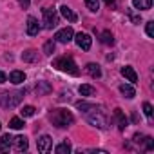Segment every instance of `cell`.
Masks as SVG:
<instances>
[{"instance_id": "cell-1", "label": "cell", "mask_w": 154, "mask_h": 154, "mask_svg": "<svg viewBox=\"0 0 154 154\" xmlns=\"http://www.w3.org/2000/svg\"><path fill=\"white\" fill-rule=\"evenodd\" d=\"M76 107L85 112L87 122L93 123L94 127L103 129V131L109 127V122H107V116L103 112V107H98V105H93V103H85V102H78V103H76Z\"/></svg>"}, {"instance_id": "cell-2", "label": "cell", "mask_w": 154, "mask_h": 154, "mask_svg": "<svg viewBox=\"0 0 154 154\" xmlns=\"http://www.w3.org/2000/svg\"><path fill=\"white\" fill-rule=\"evenodd\" d=\"M49 120L54 127H69V125L74 123V116L67 109H54L49 114Z\"/></svg>"}, {"instance_id": "cell-3", "label": "cell", "mask_w": 154, "mask_h": 154, "mask_svg": "<svg viewBox=\"0 0 154 154\" xmlns=\"http://www.w3.org/2000/svg\"><path fill=\"white\" fill-rule=\"evenodd\" d=\"M53 67H56L58 71L69 72V74H72V76L78 74V67H76V63H74V60H72L71 56H60V58H56V60L53 62Z\"/></svg>"}, {"instance_id": "cell-4", "label": "cell", "mask_w": 154, "mask_h": 154, "mask_svg": "<svg viewBox=\"0 0 154 154\" xmlns=\"http://www.w3.org/2000/svg\"><path fill=\"white\" fill-rule=\"evenodd\" d=\"M42 15H44V27L45 29H53L58 24V15H56V11L53 8H45L42 11Z\"/></svg>"}, {"instance_id": "cell-5", "label": "cell", "mask_w": 154, "mask_h": 154, "mask_svg": "<svg viewBox=\"0 0 154 154\" xmlns=\"http://www.w3.org/2000/svg\"><path fill=\"white\" fill-rule=\"evenodd\" d=\"M22 96H24V93H6L0 96V103L4 107H15V105H18Z\"/></svg>"}, {"instance_id": "cell-6", "label": "cell", "mask_w": 154, "mask_h": 154, "mask_svg": "<svg viewBox=\"0 0 154 154\" xmlns=\"http://www.w3.org/2000/svg\"><path fill=\"white\" fill-rule=\"evenodd\" d=\"M74 40H76V45H78L80 49H84V51H89L91 45H93V38L89 35H85V33H78Z\"/></svg>"}, {"instance_id": "cell-7", "label": "cell", "mask_w": 154, "mask_h": 154, "mask_svg": "<svg viewBox=\"0 0 154 154\" xmlns=\"http://www.w3.org/2000/svg\"><path fill=\"white\" fill-rule=\"evenodd\" d=\"M72 36H74V31H72L71 27H63V29L56 31V35H54V38H56L58 42H62V44H69V42L72 40Z\"/></svg>"}, {"instance_id": "cell-8", "label": "cell", "mask_w": 154, "mask_h": 154, "mask_svg": "<svg viewBox=\"0 0 154 154\" xmlns=\"http://www.w3.org/2000/svg\"><path fill=\"white\" fill-rule=\"evenodd\" d=\"M36 147H38V150L40 152H49L51 149H53V140H51V136H47V134H44V136H40L38 140H36Z\"/></svg>"}, {"instance_id": "cell-9", "label": "cell", "mask_w": 154, "mask_h": 154, "mask_svg": "<svg viewBox=\"0 0 154 154\" xmlns=\"http://www.w3.org/2000/svg\"><path fill=\"white\" fill-rule=\"evenodd\" d=\"M26 31H27L29 36H36V35H38V31H40V24H38V20H36L35 17H29V18H27Z\"/></svg>"}, {"instance_id": "cell-10", "label": "cell", "mask_w": 154, "mask_h": 154, "mask_svg": "<svg viewBox=\"0 0 154 154\" xmlns=\"http://www.w3.org/2000/svg\"><path fill=\"white\" fill-rule=\"evenodd\" d=\"M27 147H29V143H27V138H26V136H17V138H13V149H15L17 152H24V150H27Z\"/></svg>"}, {"instance_id": "cell-11", "label": "cell", "mask_w": 154, "mask_h": 154, "mask_svg": "<svg viewBox=\"0 0 154 154\" xmlns=\"http://www.w3.org/2000/svg\"><path fill=\"white\" fill-rule=\"evenodd\" d=\"M13 149V136L11 134H6L0 140V152H9Z\"/></svg>"}, {"instance_id": "cell-12", "label": "cell", "mask_w": 154, "mask_h": 154, "mask_svg": "<svg viewBox=\"0 0 154 154\" xmlns=\"http://www.w3.org/2000/svg\"><path fill=\"white\" fill-rule=\"evenodd\" d=\"M122 74L125 76V78H127L131 84H136V82H138V74H136V71H134L132 67H129V65L122 67Z\"/></svg>"}, {"instance_id": "cell-13", "label": "cell", "mask_w": 154, "mask_h": 154, "mask_svg": "<svg viewBox=\"0 0 154 154\" xmlns=\"http://www.w3.org/2000/svg\"><path fill=\"white\" fill-rule=\"evenodd\" d=\"M114 116H116V120H118V127L123 131V129L129 125V120H127V116L123 114V111H122V109H114Z\"/></svg>"}, {"instance_id": "cell-14", "label": "cell", "mask_w": 154, "mask_h": 154, "mask_svg": "<svg viewBox=\"0 0 154 154\" xmlns=\"http://www.w3.org/2000/svg\"><path fill=\"white\" fill-rule=\"evenodd\" d=\"M9 82L15 84V85H18V84H22V82H26V74H24L22 71H13V72L9 74Z\"/></svg>"}, {"instance_id": "cell-15", "label": "cell", "mask_w": 154, "mask_h": 154, "mask_svg": "<svg viewBox=\"0 0 154 154\" xmlns=\"http://www.w3.org/2000/svg\"><path fill=\"white\" fill-rule=\"evenodd\" d=\"M60 13H62V17L67 18L69 22H76V20H78V17H76V15L72 13V9L67 8V6H62V8H60Z\"/></svg>"}, {"instance_id": "cell-16", "label": "cell", "mask_w": 154, "mask_h": 154, "mask_svg": "<svg viewBox=\"0 0 154 154\" xmlns=\"http://www.w3.org/2000/svg\"><path fill=\"white\" fill-rule=\"evenodd\" d=\"M85 71L93 76V78H100V76H102V69H100V65H98V63H87Z\"/></svg>"}, {"instance_id": "cell-17", "label": "cell", "mask_w": 154, "mask_h": 154, "mask_svg": "<svg viewBox=\"0 0 154 154\" xmlns=\"http://www.w3.org/2000/svg\"><path fill=\"white\" fill-rule=\"evenodd\" d=\"M132 6H134L136 9H143V11H147V9L152 8V0H132Z\"/></svg>"}, {"instance_id": "cell-18", "label": "cell", "mask_w": 154, "mask_h": 154, "mask_svg": "<svg viewBox=\"0 0 154 154\" xmlns=\"http://www.w3.org/2000/svg\"><path fill=\"white\" fill-rule=\"evenodd\" d=\"M120 91H122V94L125 96V98H134V94H136V91H134V87L132 85H129V84H123V85H120Z\"/></svg>"}, {"instance_id": "cell-19", "label": "cell", "mask_w": 154, "mask_h": 154, "mask_svg": "<svg viewBox=\"0 0 154 154\" xmlns=\"http://www.w3.org/2000/svg\"><path fill=\"white\" fill-rule=\"evenodd\" d=\"M22 60H24V62H36V60H38V53H36L35 49H29V51L22 53Z\"/></svg>"}, {"instance_id": "cell-20", "label": "cell", "mask_w": 154, "mask_h": 154, "mask_svg": "<svg viewBox=\"0 0 154 154\" xmlns=\"http://www.w3.org/2000/svg\"><path fill=\"white\" fill-rule=\"evenodd\" d=\"M53 91V87L47 84V82H38L36 84V93H38V96L40 94H47V93H51Z\"/></svg>"}, {"instance_id": "cell-21", "label": "cell", "mask_w": 154, "mask_h": 154, "mask_svg": "<svg viewBox=\"0 0 154 154\" xmlns=\"http://www.w3.org/2000/svg\"><path fill=\"white\" fill-rule=\"evenodd\" d=\"M54 150H56L58 154H69V152H71V143L65 140V141H62L60 145H56V149H54Z\"/></svg>"}, {"instance_id": "cell-22", "label": "cell", "mask_w": 154, "mask_h": 154, "mask_svg": "<svg viewBox=\"0 0 154 154\" xmlns=\"http://www.w3.org/2000/svg\"><path fill=\"white\" fill-rule=\"evenodd\" d=\"M78 91H80V94H82V96H93V94L96 93V91H94V87H93V85H87V84L80 85V89H78Z\"/></svg>"}, {"instance_id": "cell-23", "label": "cell", "mask_w": 154, "mask_h": 154, "mask_svg": "<svg viewBox=\"0 0 154 154\" xmlns=\"http://www.w3.org/2000/svg\"><path fill=\"white\" fill-rule=\"evenodd\" d=\"M85 6L93 13H98V9H100V2H98V0H85Z\"/></svg>"}, {"instance_id": "cell-24", "label": "cell", "mask_w": 154, "mask_h": 154, "mask_svg": "<svg viewBox=\"0 0 154 154\" xmlns=\"http://www.w3.org/2000/svg\"><path fill=\"white\" fill-rule=\"evenodd\" d=\"M53 53H54V42H53V40H49V42H45V44H44V54L51 56Z\"/></svg>"}, {"instance_id": "cell-25", "label": "cell", "mask_w": 154, "mask_h": 154, "mask_svg": "<svg viewBox=\"0 0 154 154\" xmlns=\"http://www.w3.org/2000/svg\"><path fill=\"white\" fill-rule=\"evenodd\" d=\"M9 127L15 129V131H18V129L24 127V122H22L20 118H11V120H9Z\"/></svg>"}, {"instance_id": "cell-26", "label": "cell", "mask_w": 154, "mask_h": 154, "mask_svg": "<svg viewBox=\"0 0 154 154\" xmlns=\"http://www.w3.org/2000/svg\"><path fill=\"white\" fill-rule=\"evenodd\" d=\"M102 42H103V44H107V45H112L114 38H112L111 31H103V33H102Z\"/></svg>"}, {"instance_id": "cell-27", "label": "cell", "mask_w": 154, "mask_h": 154, "mask_svg": "<svg viewBox=\"0 0 154 154\" xmlns=\"http://www.w3.org/2000/svg\"><path fill=\"white\" fill-rule=\"evenodd\" d=\"M20 114H22L24 118H29V116H33V114H35V107H33V105H26V107H22Z\"/></svg>"}, {"instance_id": "cell-28", "label": "cell", "mask_w": 154, "mask_h": 154, "mask_svg": "<svg viewBox=\"0 0 154 154\" xmlns=\"http://www.w3.org/2000/svg\"><path fill=\"white\" fill-rule=\"evenodd\" d=\"M143 141H145V149L147 150H152L154 149V140L150 136H143Z\"/></svg>"}, {"instance_id": "cell-29", "label": "cell", "mask_w": 154, "mask_h": 154, "mask_svg": "<svg viewBox=\"0 0 154 154\" xmlns=\"http://www.w3.org/2000/svg\"><path fill=\"white\" fill-rule=\"evenodd\" d=\"M145 31H147V35H149L150 38H154V22H147Z\"/></svg>"}, {"instance_id": "cell-30", "label": "cell", "mask_w": 154, "mask_h": 154, "mask_svg": "<svg viewBox=\"0 0 154 154\" xmlns=\"http://www.w3.org/2000/svg\"><path fill=\"white\" fill-rule=\"evenodd\" d=\"M143 112L147 118H152V105L150 103H143Z\"/></svg>"}, {"instance_id": "cell-31", "label": "cell", "mask_w": 154, "mask_h": 154, "mask_svg": "<svg viewBox=\"0 0 154 154\" xmlns=\"http://www.w3.org/2000/svg\"><path fill=\"white\" fill-rule=\"evenodd\" d=\"M18 4H20V8H22V9H27V8H29V4H31V0H18Z\"/></svg>"}, {"instance_id": "cell-32", "label": "cell", "mask_w": 154, "mask_h": 154, "mask_svg": "<svg viewBox=\"0 0 154 154\" xmlns=\"http://www.w3.org/2000/svg\"><path fill=\"white\" fill-rule=\"evenodd\" d=\"M8 80V76H6V72H2V71H0V84H4Z\"/></svg>"}, {"instance_id": "cell-33", "label": "cell", "mask_w": 154, "mask_h": 154, "mask_svg": "<svg viewBox=\"0 0 154 154\" xmlns=\"http://www.w3.org/2000/svg\"><path fill=\"white\" fill-rule=\"evenodd\" d=\"M103 2H105L107 6H112V4H114V0H103Z\"/></svg>"}, {"instance_id": "cell-34", "label": "cell", "mask_w": 154, "mask_h": 154, "mask_svg": "<svg viewBox=\"0 0 154 154\" xmlns=\"http://www.w3.org/2000/svg\"><path fill=\"white\" fill-rule=\"evenodd\" d=\"M0 127H2V125H0Z\"/></svg>"}]
</instances>
